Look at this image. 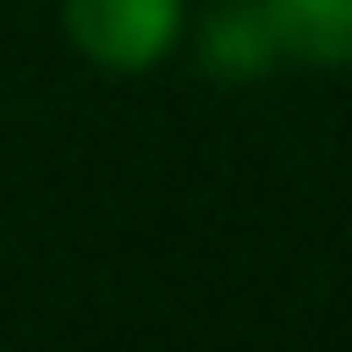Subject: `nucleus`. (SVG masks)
<instances>
[{"label": "nucleus", "instance_id": "nucleus-1", "mask_svg": "<svg viewBox=\"0 0 352 352\" xmlns=\"http://www.w3.org/2000/svg\"><path fill=\"white\" fill-rule=\"evenodd\" d=\"M180 29L187 0H65V43L116 79L151 72L180 43Z\"/></svg>", "mask_w": 352, "mask_h": 352}, {"label": "nucleus", "instance_id": "nucleus-2", "mask_svg": "<svg viewBox=\"0 0 352 352\" xmlns=\"http://www.w3.org/2000/svg\"><path fill=\"white\" fill-rule=\"evenodd\" d=\"M201 58H209L216 79H266L287 58L266 0H223L209 14V29H201Z\"/></svg>", "mask_w": 352, "mask_h": 352}, {"label": "nucleus", "instance_id": "nucleus-3", "mask_svg": "<svg viewBox=\"0 0 352 352\" xmlns=\"http://www.w3.org/2000/svg\"><path fill=\"white\" fill-rule=\"evenodd\" d=\"M266 14H274L287 58L352 72V0H266Z\"/></svg>", "mask_w": 352, "mask_h": 352}]
</instances>
